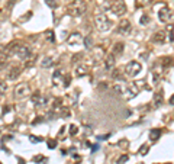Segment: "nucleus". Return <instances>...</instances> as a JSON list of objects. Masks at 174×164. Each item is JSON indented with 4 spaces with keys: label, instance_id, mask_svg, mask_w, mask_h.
<instances>
[{
    "label": "nucleus",
    "instance_id": "obj_1",
    "mask_svg": "<svg viewBox=\"0 0 174 164\" xmlns=\"http://www.w3.org/2000/svg\"><path fill=\"white\" fill-rule=\"evenodd\" d=\"M86 3L84 0H74V2H71L68 4V13L71 16H75V18H80V16L84 15L86 12Z\"/></svg>",
    "mask_w": 174,
    "mask_h": 164
},
{
    "label": "nucleus",
    "instance_id": "obj_2",
    "mask_svg": "<svg viewBox=\"0 0 174 164\" xmlns=\"http://www.w3.org/2000/svg\"><path fill=\"white\" fill-rule=\"evenodd\" d=\"M96 26H97L99 31L106 32V31H109L112 28V22L109 20V18L104 15V13H99V15L96 16Z\"/></svg>",
    "mask_w": 174,
    "mask_h": 164
},
{
    "label": "nucleus",
    "instance_id": "obj_3",
    "mask_svg": "<svg viewBox=\"0 0 174 164\" xmlns=\"http://www.w3.org/2000/svg\"><path fill=\"white\" fill-rule=\"evenodd\" d=\"M125 73L129 77H137L138 74L141 73V64L138 61H131L126 64L125 67Z\"/></svg>",
    "mask_w": 174,
    "mask_h": 164
},
{
    "label": "nucleus",
    "instance_id": "obj_4",
    "mask_svg": "<svg viewBox=\"0 0 174 164\" xmlns=\"http://www.w3.org/2000/svg\"><path fill=\"white\" fill-rule=\"evenodd\" d=\"M29 91H31V89H29L28 84H26V83H20V84H18L16 89H15V96L18 99H22V97H25V96L29 95Z\"/></svg>",
    "mask_w": 174,
    "mask_h": 164
},
{
    "label": "nucleus",
    "instance_id": "obj_5",
    "mask_svg": "<svg viewBox=\"0 0 174 164\" xmlns=\"http://www.w3.org/2000/svg\"><path fill=\"white\" fill-rule=\"evenodd\" d=\"M110 8H112V12H113L116 16H122V15L126 13V4L123 3L122 0L116 2V3L113 4V6H110Z\"/></svg>",
    "mask_w": 174,
    "mask_h": 164
},
{
    "label": "nucleus",
    "instance_id": "obj_6",
    "mask_svg": "<svg viewBox=\"0 0 174 164\" xmlns=\"http://www.w3.org/2000/svg\"><path fill=\"white\" fill-rule=\"evenodd\" d=\"M158 19L161 22H168L171 19V10L168 8H163L158 12Z\"/></svg>",
    "mask_w": 174,
    "mask_h": 164
},
{
    "label": "nucleus",
    "instance_id": "obj_7",
    "mask_svg": "<svg viewBox=\"0 0 174 164\" xmlns=\"http://www.w3.org/2000/svg\"><path fill=\"white\" fill-rule=\"evenodd\" d=\"M129 31H131V23H129V20H122V22L119 23L116 32H118V33H122V35H126V33H129Z\"/></svg>",
    "mask_w": 174,
    "mask_h": 164
},
{
    "label": "nucleus",
    "instance_id": "obj_8",
    "mask_svg": "<svg viewBox=\"0 0 174 164\" xmlns=\"http://www.w3.org/2000/svg\"><path fill=\"white\" fill-rule=\"evenodd\" d=\"M19 74H20V67L13 66V67H12V68L7 71V79H9V80H18Z\"/></svg>",
    "mask_w": 174,
    "mask_h": 164
},
{
    "label": "nucleus",
    "instance_id": "obj_9",
    "mask_svg": "<svg viewBox=\"0 0 174 164\" xmlns=\"http://www.w3.org/2000/svg\"><path fill=\"white\" fill-rule=\"evenodd\" d=\"M113 67H115V55H108L106 58H104V68L106 70H113Z\"/></svg>",
    "mask_w": 174,
    "mask_h": 164
},
{
    "label": "nucleus",
    "instance_id": "obj_10",
    "mask_svg": "<svg viewBox=\"0 0 174 164\" xmlns=\"http://www.w3.org/2000/svg\"><path fill=\"white\" fill-rule=\"evenodd\" d=\"M164 41H165L164 32H157L155 35L152 37V42H154V44H164Z\"/></svg>",
    "mask_w": 174,
    "mask_h": 164
},
{
    "label": "nucleus",
    "instance_id": "obj_11",
    "mask_svg": "<svg viewBox=\"0 0 174 164\" xmlns=\"http://www.w3.org/2000/svg\"><path fill=\"white\" fill-rule=\"evenodd\" d=\"M122 52H123V44H120V42L115 44V47L112 48V55H120Z\"/></svg>",
    "mask_w": 174,
    "mask_h": 164
},
{
    "label": "nucleus",
    "instance_id": "obj_12",
    "mask_svg": "<svg viewBox=\"0 0 174 164\" xmlns=\"http://www.w3.org/2000/svg\"><path fill=\"white\" fill-rule=\"evenodd\" d=\"M52 64H54V60H52L51 57H45V58L41 61L42 68H49V67H52Z\"/></svg>",
    "mask_w": 174,
    "mask_h": 164
},
{
    "label": "nucleus",
    "instance_id": "obj_13",
    "mask_svg": "<svg viewBox=\"0 0 174 164\" xmlns=\"http://www.w3.org/2000/svg\"><path fill=\"white\" fill-rule=\"evenodd\" d=\"M80 39H81V35H80L78 32H74V33H71V37L68 38V42L73 45V44H77V42H80Z\"/></svg>",
    "mask_w": 174,
    "mask_h": 164
},
{
    "label": "nucleus",
    "instance_id": "obj_14",
    "mask_svg": "<svg viewBox=\"0 0 174 164\" xmlns=\"http://www.w3.org/2000/svg\"><path fill=\"white\" fill-rule=\"evenodd\" d=\"M87 73H89V70H87V67H84V66H80V67L75 68V76H77V77H83V76H86Z\"/></svg>",
    "mask_w": 174,
    "mask_h": 164
},
{
    "label": "nucleus",
    "instance_id": "obj_15",
    "mask_svg": "<svg viewBox=\"0 0 174 164\" xmlns=\"http://www.w3.org/2000/svg\"><path fill=\"white\" fill-rule=\"evenodd\" d=\"M32 163H36V164H47L48 163V158L44 155H35L32 158Z\"/></svg>",
    "mask_w": 174,
    "mask_h": 164
},
{
    "label": "nucleus",
    "instance_id": "obj_16",
    "mask_svg": "<svg viewBox=\"0 0 174 164\" xmlns=\"http://www.w3.org/2000/svg\"><path fill=\"white\" fill-rule=\"evenodd\" d=\"M160 137H161V131L160 129H151L149 131V139L151 141H157Z\"/></svg>",
    "mask_w": 174,
    "mask_h": 164
},
{
    "label": "nucleus",
    "instance_id": "obj_17",
    "mask_svg": "<svg viewBox=\"0 0 174 164\" xmlns=\"http://www.w3.org/2000/svg\"><path fill=\"white\" fill-rule=\"evenodd\" d=\"M154 103H155L157 108H160V106L163 105V91H158L155 95V97H154Z\"/></svg>",
    "mask_w": 174,
    "mask_h": 164
},
{
    "label": "nucleus",
    "instance_id": "obj_18",
    "mask_svg": "<svg viewBox=\"0 0 174 164\" xmlns=\"http://www.w3.org/2000/svg\"><path fill=\"white\" fill-rule=\"evenodd\" d=\"M70 83H71V76L70 74H65V76L63 77V86L67 89L68 86H70Z\"/></svg>",
    "mask_w": 174,
    "mask_h": 164
},
{
    "label": "nucleus",
    "instance_id": "obj_19",
    "mask_svg": "<svg viewBox=\"0 0 174 164\" xmlns=\"http://www.w3.org/2000/svg\"><path fill=\"white\" fill-rule=\"evenodd\" d=\"M45 37H47V39H48L49 42H55V33L52 32V31H47V32H45Z\"/></svg>",
    "mask_w": 174,
    "mask_h": 164
},
{
    "label": "nucleus",
    "instance_id": "obj_20",
    "mask_svg": "<svg viewBox=\"0 0 174 164\" xmlns=\"http://www.w3.org/2000/svg\"><path fill=\"white\" fill-rule=\"evenodd\" d=\"M29 141L32 144H39V142H42V138L41 137H36V135H29Z\"/></svg>",
    "mask_w": 174,
    "mask_h": 164
},
{
    "label": "nucleus",
    "instance_id": "obj_21",
    "mask_svg": "<svg viewBox=\"0 0 174 164\" xmlns=\"http://www.w3.org/2000/svg\"><path fill=\"white\" fill-rule=\"evenodd\" d=\"M45 3L48 4L51 9H57V6H58V2L57 0H45Z\"/></svg>",
    "mask_w": 174,
    "mask_h": 164
},
{
    "label": "nucleus",
    "instance_id": "obj_22",
    "mask_svg": "<svg viewBox=\"0 0 174 164\" xmlns=\"http://www.w3.org/2000/svg\"><path fill=\"white\" fill-rule=\"evenodd\" d=\"M78 134V126H75V125H71L70 126V135L71 137H74V135Z\"/></svg>",
    "mask_w": 174,
    "mask_h": 164
},
{
    "label": "nucleus",
    "instance_id": "obj_23",
    "mask_svg": "<svg viewBox=\"0 0 174 164\" xmlns=\"http://www.w3.org/2000/svg\"><path fill=\"white\" fill-rule=\"evenodd\" d=\"M84 45H86V48H92L93 47V39H92V37H87L84 39Z\"/></svg>",
    "mask_w": 174,
    "mask_h": 164
},
{
    "label": "nucleus",
    "instance_id": "obj_24",
    "mask_svg": "<svg viewBox=\"0 0 174 164\" xmlns=\"http://www.w3.org/2000/svg\"><path fill=\"white\" fill-rule=\"evenodd\" d=\"M6 90H7V84L4 83V81H0V95L6 93Z\"/></svg>",
    "mask_w": 174,
    "mask_h": 164
},
{
    "label": "nucleus",
    "instance_id": "obj_25",
    "mask_svg": "<svg viewBox=\"0 0 174 164\" xmlns=\"http://www.w3.org/2000/svg\"><path fill=\"white\" fill-rule=\"evenodd\" d=\"M48 148H55L57 147V139H48Z\"/></svg>",
    "mask_w": 174,
    "mask_h": 164
},
{
    "label": "nucleus",
    "instance_id": "obj_26",
    "mask_svg": "<svg viewBox=\"0 0 174 164\" xmlns=\"http://www.w3.org/2000/svg\"><path fill=\"white\" fill-rule=\"evenodd\" d=\"M148 22H149V18H148V16H147V15H144V16H142V18H141V25H148Z\"/></svg>",
    "mask_w": 174,
    "mask_h": 164
},
{
    "label": "nucleus",
    "instance_id": "obj_27",
    "mask_svg": "<svg viewBox=\"0 0 174 164\" xmlns=\"http://www.w3.org/2000/svg\"><path fill=\"white\" fill-rule=\"evenodd\" d=\"M128 158H129L128 155H122V157H120V158L118 160V164H125L126 161H128Z\"/></svg>",
    "mask_w": 174,
    "mask_h": 164
},
{
    "label": "nucleus",
    "instance_id": "obj_28",
    "mask_svg": "<svg viewBox=\"0 0 174 164\" xmlns=\"http://www.w3.org/2000/svg\"><path fill=\"white\" fill-rule=\"evenodd\" d=\"M113 89H115V90L118 91V93H120V95H122L123 91H125V89H123L122 86H119V84H116V86H113Z\"/></svg>",
    "mask_w": 174,
    "mask_h": 164
},
{
    "label": "nucleus",
    "instance_id": "obj_29",
    "mask_svg": "<svg viewBox=\"0 0 174 164\" xmlns=\"http://www.w3.org/2000/svg\"><path fill=\"white\" fill-rule=\"evenodd\" d=\"M147 153H148V145H142L141 148H139V154L144 155V154H147Z\"/></svg>",
    "mask_w": 174,
    "mask_h": 164
},
{
    "label": "nucleus",
    "instance_id": "obj_30",
    "mask_svg": "<svg viewBox=\"0 0 174 164\" xmlns=\"http://www.w3.org/2000/svg\"><path fill=\"white\" fill-rule=\"evenodd\" d=\"M31 16H32V12H28V13H26L25 16H22V18H20V22H25L26 19H29Z\"/></svg>",
    "mask_w": 174,
    "mask_h": 164
},
{
    "label": "nucleus",
    "instance_id": "obj_31",
    "mask_svg": "<svg viewBox=\"0 0 174 164\" xmlns=\"http://www.w3.org/2000/svg\"><path fill=\"white\" fill-rule=\"evenodd\" d=\"M171 64H173V58H170V57H168V58L164 60V66H171Z\"/></svg>",
    "mask_w": 174,
    "mask_h": 164
},
{
    "label": "nucleus",
    "instance_id": "obj_32",
    "mask_svg": "<svg viewBox=\"0 0 174 164\" xmlns=\"http://www.w3.org/2000/svg\"><path fill=\"white\" fill-rule=\"evenodd\" d=\"M138 3L139 4H149L151 3V0H138Z\"/></svg>",
    "mask_w": 174,
    "mask_h": 164
},
{
    "label": "nucleus",
    "instance_id": "obj_33",
    "mask_svg": "<svg viewBox=\"0 0 174 164\" xmlns=\"http://www.w3.org/2000/svg\"><path fill=\"white\" fill-rule=\"evenodd\" d=\"M15 2H16V0H9V3H7V8H12V6L15 4Z\"/></svg>",
    "mask_w": 174,
    "mask_h": 164
},
{
    "label": "nucleus",
    "instance_id": "obj_34",
    "mask_svg": "<svg viewBox=\"0 0 174 164\" xmlns=\"http://www.w3.org/2000/svg\"><path fill=\"white\" fill-rule=\"evenodd\" d=\"M110 137V134H108V135H102V137H99L97 139H106V138H109Z\"/></svg>",
    "mask_w": 174,
    "mask_h": 164
},
{
    "label": "nucleus",
    "instance_id": "obj_35",
    "mask_svg": "<svg viewBox=\"0 0 174 164\" xmlns=\"http://www.w3.org/2000/svg\"><path fill=\"white\" fill-rule=\"evenodd\" d=\"M168 103H170L171 106H174V95H173V96H171V97H170V100H168Z\"/></svg>",
    "mask_w": 174,
    "mask_h": 164
},
{
    "label": "nucleus",
    "instance_id": "obj_36",
    "mask_svg": "<svg viewBox=\"0 0 174 164\" xmlns=\"http://www.w3.org/2000/svg\"><path fill=\"white\" fill-rule=\"evenodd\" d=\"M97 149H99V145H93V147H92V151H93V153H96Z\"/></svg>",
    "mask_w": 174,
    "mask_h": 164
},
{
    "label": "nucleus",
    "instance_id": "obj_37",
    "mask_svg": "<svg viewBox=\"0 0 174 164\" xmlns=\"http://www.w3.org/2000/svg\"><path fill=\"white\" fill-rule=\"evenodd\" d=\"M18 164H25V161H23L22 158H19V163H18Z\"/></svg>",
    "mask_w": 174,
    "mask_h": 164
},
{
    "label": "nucleus",
    "instance_id": "obj_38",
    "mask_svg": "<svg viewBox=\"0 0 174 164\" xmlns=\"http://www.w3.org/2000/svg\"><path fill=\"white\" fill-rule=\"evenodd\" d=\"M0 134H2V131H0Z\"/></svg>",
    "mask_w": 174,
    "mask_h": 164
},
{
    "label": "nucleus",
    "instance_id": "obj_39",
    "mask_svg": "<svg viewBox=\"0 0 174 164\" xmlns=\"http://www.w3.org/2000/svg\"><path fill=\"white\" fill-rule=\"evenodd\" d=\"M0 164H2V163H0Z\"/></svg>",
    "mask_w": 174,
    "mask_h": 164
}]
</instances>
